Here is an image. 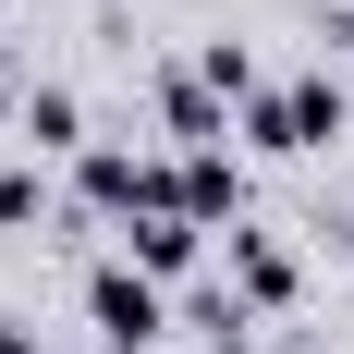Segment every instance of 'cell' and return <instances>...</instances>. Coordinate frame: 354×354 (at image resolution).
Instances as JSON below:
<instances>
[{"label": "cell", "mask_w": 354, "mask_h": 354, "mask_svg": "<svg viewBox=\"0 0 354 354\" xmlns=\"http://www.w3.org/2000/svg\"><path fill=\"white\" fill-rule=\"evenodd\" d=\"M354 110H342V73H293V86H257L245 98V147H281V159H306V147H342Z\"/></svg>", "instance_id": "6da1fadb"}, {"label": "cell", "mask_w": 354, "mask_h": 354, "mask_svg": "<svg viewBox=\"0 0 354 354\" xmlns=\"http://www.w3.org/2000/svg\"><path fill=\"white\" fill-rule=\"evenodd\" d=\"M86 330H98V342H159V330H171V281H147L135 257H98V269H86Z\"/></svg>", "instance_id": "7a4b0ae2"}, {"label": "cell", "mask_w": 354, "mask_h": 354, "mask_svg": "<svg viewBox=\"0 0 354 354\" xmlns=\"http://www.w3.org/2000/svg\"><path fill=\"white\" fill-rule=\"evenodd\" d=\"M196 245H208V220H183V208H147V220H122V257H135L147 281H183V269H196Z\"/></svg>", "instance_id": "3957f363"}, {"label": "cell", "mask_w": 354, "mask_h": 354, "mask_svg": "<svg viewBox=\"0 0 354 354\" xmlns=\"http://www.w3.org/2000/svg\"><path fill=\"white\" fill-rule=\"evenodd\" d=\"M232 306H293V257L257 220H232Z\"/></svg>", "instance_id": "277c9868"}, {"label": "cell", "mask_w": 354, "mask_h": 354, "mask_svg": "<svg viewBox=\"0 0 354 354\" xmlns=\"http://www.w3.org/2000/svg\"><path fill=\"white\" fill-rule=\"evenodd\" d=\"M183 220H245V171H232V159H220V147H183Z\"/></svg>", "instance_id": "5b68a950"}, {"label": "cell", "mask_w": 354, "mask_h": 354, "mask_svg": "<svg viewBox=\"0 0 354 354\" xmlns=\"http://www.w3.org/2000/svg\"><path fill=\"white\" fill-rule=\"evenodd\" d=\"M12 122H25V147H49V159H62V147H86V98H73V86H25V110H12Z\"/></svg>", "instance_id": "8992f818"}, {"label": "cell", "mask_w": 354, "mask_h": 354, "mask_svg": "<svg viewBox=\"0 0 354 354\" xmlns=\"http://www.w3.org/2000/svg\"><path fill=\"white\" fill-rule=\"evenodd\" d=\"M196 73H208L220 98H257V49H245V37H208V49H196Z\"/></svg>", "instance_id": "52a82bcc"}, {"label": "cell", "mask_w": 354, "mask_h": 354, "mask_svg": "<svg viewBox=\"0 0 354 354\" xmlns=\"http://www.w3.org/2000/svg\"><path fill=\"white\" fill-rule=\"evenodd\" d=\"M37 208H49V183H37V171H0V232H25Z\"/></svg>", "instance_id": "ba28073f"}, {"label": "cell", "mask_w": 354, "mask_h": 354, "mask_svg": "<svg viewBox=\"0 0 354 354\" xmlns=\"http://www.w3.org/2000/svg\"><path fill=\"white\" fill-rule=\"evenodd\" d=\"M318 37H330V62H354V0H330V25H318Z\"/></svg>", "instance_id": "9c48e42d"}, {"label": "cell", "mask_w": 354, "mask_h": 354, "mask_svg": "<svg viewBox=\"0 0 354 354\" xmlns=\"http://www.w3.org/2000/svg\"><path fill=\"white\" fill-rule=\"evenodd\" d=\"M0 354H37V330H25V318H0Z\"/></svg>", "instance_id": "30bf717a"}, {"label": "cell", "mask_w": 354, "mask_h": 354, "mask_svg": "<svg viewBox=\"0 0 354 354\" xmlns=\"http://www.w3.org/2000/svg\"><path fill=\"white\" fill-rule=\"evenodd\" d=\"M0 110H25V98H12V86H0Z\"/></svg>", "instance_id": "8fae6325"}, {"label": "cell", "mask_w": 354, "mask_h": 354, "mask_svg": "<svg viewBox=\"0 0 354 354\" xmlns=\"http://www.w3.org/2000/svg\"><path fill=\"white\" fill-rule=\"evenodd\" d=\"M98 354H135V342H98Z\"/></svg>", "instance_id": "7c38bea8"}]
</instances>
